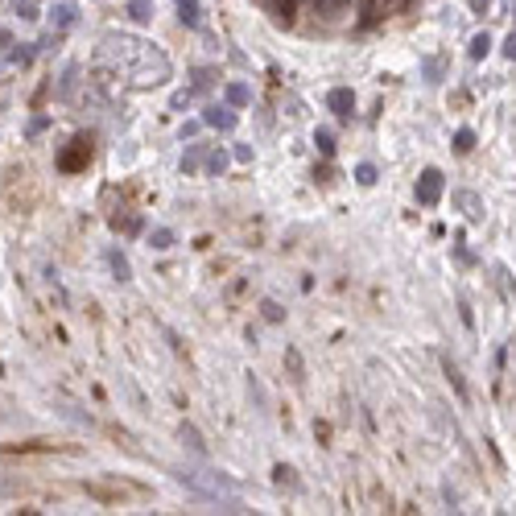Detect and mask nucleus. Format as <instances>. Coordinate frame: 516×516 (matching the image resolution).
I'll list each match as a JSON object with an SVG mask.
<instances>
[{
	"mask_svg": "<svg viewBox=\"0 0 516 516\" xmlns=\"http://www.w3.org/2000/svg\"><path fill=\"white\" fill-rule=\"evenodd\" d=\"M248 99H252V91H248L244 83H228V103H232V108H244Z\"/></svg>",
	"mask_w": 516,
	"mask_h": 516,
	"instance_id": "9",
	"label": "nucleus"
},
{
	"mask_svg": "<svg viewBox=\"0 0 516 516\" xmlns=\"http://www.w3.org/2000/svg\"><path fill=\"white\" fill-rule=\"evenodd\" d=\"M99 58H103V62H116V66L128 75V83H137V87L165 83V79H170V58H165L161 50L137 42V38H116V34H108Z\"/></svg>",
	"mask_w": 516,
	"mask_h": 516,
	"instance_id": "1",
	"label": "nucleus"
},
{
	"mask_svg": "<svg viewBox=\"0 0 516 516\" xmlns=\"http://www.w3.org/2000/svg\"><path fill=\"white\" fill-rule=\"evenodd\" d=\"M108 269H112V277H116V281H128V277H133L128 256H124L120 248H108Z\"/></svg>",
	"mask_w": 516,
	"mask_h": 516,
	"instance_id": "6",
	"label": "nucleus"
},
{
	"mask_svg": "<svg viewBox=\"0 0 516 516\" xmlns=\"http://www.w3.org/2000/svg\"><path fill=\"white\" fill-rule=\"evenodd\" d=\"M446 376H450V384H455V392H459V397L467 401V384H463V376H459V368H455L450 360H446Z\"/></svg>",
	"mask_w": 516,
	"mask_h": 516,
	"instance_id": "17",
	"label": "nucleus"
},
{
	"mask_svg": "<svg viewBox=\"0 0 516 516\" xmlns=\"http://www.w3.org/2000/svg\"><path fill=\"white\" fill-rule=\"evenodd\" d=\"M182 442H186V446L194 450V455H198V459L207 455V446H202V438H198V429H194V425H182Z\"/></svg>",
	"mask_w": 516,
	"mask_h": 516,
	"instance_id": "8",
	"label": "nucleus"
},
{
	"mask_svg": "<svg viewBox=\"0 0 516 516\" xmlns=\"http://www.w3.org/2000/svg\"><path fill=\"white\" fill-rule=\"evenodd\" d=\"M438 71H442V62H438V58H429V62H425V75H429V83H438Z\"/></svg>",
	"mask_w": 516,
	"mask_h": 516,
	"instance_id": "23",
	"label": "nucleus"
},
{
	"mask_svg": "<svg viewBox=\"0 0 516 516\" xmlns=\"http://www.w3.org/2000/svg\"><path fill=\"white\" fill-rule=\"evenodd\" d=\"M455 198H459V202H463V207H467V219H479V215H483V207H479V198H475V194H471V190H459V194H455Z\"/></svg>",
	"mask_w": 516,
	"mask_h": 516,
	"instance_id": "10",
	"label": "nucleus"
},
{
	"mask_svg": "<svg viewBox=\"0 0 516 516\" xmlns=\"http://www.w3.org/2000/svg\"><path fill=\"white\" fill-rule=\"evenodd\" d=\"M149 244H153V248H157V252H165V248H170V244H174V232H170V228H157V232L149 235Z\"/></svg>",
	"mask_w": 516,
	"mask_h": 516,
	"instance_id": "13",
	"label": "nucleus"
},
{
	"mask_svg": "<svg viewBox=\"0 0 516 516\" xmlns=\"http://www.w3.org/2000/svg\"><path fill=\"white\" fill-rule=\"evenodd\" d=\"M8 42H13V34H8V29H0V50L8 46Z\"/></svg>",
	"mask_w": 516,
	"mask_h": 516,
	"instance_id": "28",
	"label": "nucleus"
},
{
	"mask_svg": "<svg viewBox=\"0 0 516 516\" xmlns=\"http://www.w3.org/2000/svg\"><path fill=\"white\" fill-rule=\"evenodd\" d=\"M343 4H347V0H310V8H314V13H323V17L334 13V8H343Z\"/></svg>",
	"mask_w": 516,
	"mask_h": 516,
	"instance_id": "20",
	"label": "nucleus"
},
{
	"mask_svg": "<svg viewBox=\"0 0 516 516\" xmlns=\"http://www.w3.org/2000/svg\"><path fill=\"white\" fill-rule=\"evenodd\" d=\"M42 128H46V116H34V120H29V137H38Z\"/></svg>",
	"mask_w": 516,
	"mask_h": 516,
	"instance_id": "25",
	"label": "nucleus"
},
{
	"mask_svg": "<svg viewBox=\"0 0 516 516\" xmlns=\"http://www.w3.org/2000/svg\"><path fill=\"white\" fill-rule=\"evenodd\" d=\"M355 178H360V186H372V182H376V165H368V161H364V165L355 170Z\"/></svg>",
	"mask_w": 516,
	"mask_h": 516,
	"instance_id": "21",
	"label": "nucleus"
},
{
	"mask_svg": "<svg viewBox=\"0 0 516 516\" xmlns=\"http://www.w3.org/2000/svg\"><path fill=\"white\" fill-rule=\"evenodd\" d=\"M273 475H277V483H281V487H285V483L293 487V471H289V467H277V471H273Z\"/></svg>",
	"mask_w": 516,
	"mask_h": 516,
	"instance_id": "24",
	"label": "nucleus"
},
{
	"mask_svg": "<svg viewBox=\"0 0 516 516\" xmlns=\"http://www.w3.org/2000/svg\"><path fill=\"white\" fill-rule=\"evenodd\" d=\"M128 13H133V21H141V25H149V21H153L149 0H133V4H128Z\"/></svg>",
	"mask_w": 516,
	"mask_h": 516,
	"instance_id": "11",
	"label": "nucleus"
},
{
	"mask_svg": "<svg viewBox=\"0 0 516 516\" xmlns=\"http://www.w3.org/2000/svg\"><path fill=\"white\" fill-rule=\"evenodd\" d=\"M202 124H211V128H219V133H232V128H235V112H232V108L211 103V108H207V116H202Z\"/></svg>",
	"mask_w": 516,
	"mask_h": 516,
	"instance_id": "3",
	"label": "nucleus"
},
{
	"mask_svg": "<svg viewBox=\"0 0 516 516\" xmlns=\"http://www.w3.org/2000/svg\"><path fill=\"white\" fill-rule=\"evenodd\" d=\"M75 17H79V13H75V4H71V0L54 4V29H71V25H75Z\"/></svg>",
	"mask_w": 516,
	"mask_h": 516,
	"instance_id": "7",
	"label": "nucleus"
},
{
	"mask_svg": "<svg viewBox=\"0 0 516 516\" xmlns=\"http://www.w3.org/2000/svg\"><path fill=\"white\" fill-rule=\"evenodd\" d=\"M314 145L330 157V153H334V133H330V128H318V133H314Z\"/></svg>",
	"mask_w": 516,
	"mask_h": 516,
	"instance_id": "16",
	"label": "nucleus"
},
{
	"mask_svg": "<svg viewBox=\"0 0 516 516\" xmlns=\"http://www.w3.org/2000/svg\"><path fill=\"white\" fill-rule=\"evenodd\" d=\"M260 310H265V318H269V323H281V306H277V302H265V306H260Z\"/></svg>",
	"mask_w": 516,
	"mask_h": 516,
	"instance_id": "22",
	"label": "nucleus"
},
{
	"mask_svg": "<svg viewBox=\"0 0 516 516\" xmlns=\"http://www.w3.org/2000/svg\"><path fill=\"white\" fill-rule=\"evenodd\" d=\"M487 50H492V38H487V34H475V38H471V58H475V62H479Z\"/></svg>",
	"mask_w": 516,
	"mask_h": 516,
	"instance_id": "12",
	"label": "nucleus"
},
{
	"mask_svg": "<svg viewBox=\"0 0 516 516\" xmlns=\"http://www.w3.org/2000/svg\"><path fill=\"white\" fill-rule=\"evenodd\" d=\"M71 145H75V149L58 157V165H62V170H79V165H83V161L91 157V141H83V137H75Z\"/></svg>",
	"mask_w": 516,
	"mask_h": 516,
	"instance_id": "4",
	"label": "nucleus"
},
{
	"mask_svg": "<svg viewBox=\"0 0 516 516\" xmlns=\"http://www.w3.org/2000/svg\"><path fill=\"white\" fill-rule=\"evenodd\" d=\"M178 13L186 25H198V0H178Z\"/></svg>",
	"mask_w": 516,
	"mask_h": 516,
	"instance_id": "14",
	"label": "nucleus"
},
{
	"mask_svg": "<svg viewBox=\"0 0 516 516\" xmlns=\"http://www.w3.org/2000/svg\"><path fill=\"white\" fill-rule=\"evenodd\" d=\"M327 103H330V112H334V116H351V108H355V95L347 91V87H334V91L327 95Z\"/></svg>",
	"mask_w": 516,
	"mask_h": 516,
	"instance_id": "5",
	"label": "nucleus"
},
{
	"mask_svg": "<svg viewBox=\"0 0 516 516\" xmlns=\"http://www.w3.org/2000/svg\"><path fill=\"white\" fill-rule=\"evenodd\" d=\"M198 161H202V145H194L186 157H182V170H186V174H194V170H198Z\"/></svg>",
	"mask_w": 516,
	"mask_h": 516,
	"instance_id": "18",
	"label": "nucleus"
},
{
	"mask_svg": "<svg viewBox=\"0 0 516 516\" xmlns=\"http://www.w3.org/2000/svg\"><path fill=\"white\" fill-rule=\"evenodd\" d=\"M223 165H228V153H223V149H215V153L207 157V170H211V174H223Z\"/></svg>",
	"mask_w": 516,
	"mask_h": 516,
	"instance_id": "19",
	"label": "nucleus"
},
{
	"mask_svg": "<svg viewBox=\"0 0 516 516\" xmlns=\"http://www.w3.org/2000/svg\"><path fill=\"white\" fill-rule=\"evenodd\" d=\"M455 149H459V153H471V149H475V133H471V128H459V133H455Z\"/></svg>",
	"mask_w": 516,
	"mask_h": 516,
	"instance_id": "15",
	"label": "nucleus"
},
{
	"mask_svg": "<svg viewBox=\"0 0 516 516\" xmlns=\"http://www.w3.org/2000/svg\"><path fill=\"white\" fill-rule=\"evenodd\" d=\"M487 4H492V0H471V8H475V13H483Z\"/></svg>",
	"mask_w": 516,
	"mask_h": 516,
	"instance_id": "27",
	"label": "nucleus"
},
{
	"mask_svg": "<svg viewBox=\"0 0 516 516\" xmlns=\"http://www.w3.org/2000/svg\"><path fill=\"white\" fill-rule=\"evenodd\" d=\"M504 58H513V62H516V34L504 42Z\"/></svg>",
	"mask_w": 516,
	"mask_h": 516,
	"instance_id": "26",
	"label": "nucleus"
},
{
	"mask_svg": "<svg viewBox=\"0 0 516 516\" xmlns=\"http://www.w3.org/2000/svg\"><path fill=\"white\" fill-rule=\"evenodd\" d=\"M442 186H446V178H442L438 170H425L422 178H418V202H422V207H434V202L442 198Z\"/></svg>",
	"mask_w": 516,
	"mask_h": 516,
	"instance_id": "2",
	"label": "nucleus"
}]
</instances>
